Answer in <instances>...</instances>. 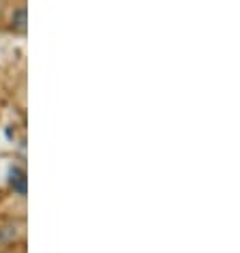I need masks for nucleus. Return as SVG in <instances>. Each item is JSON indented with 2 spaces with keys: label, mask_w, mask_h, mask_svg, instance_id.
I'll return each mask as SVG.
<instances>
[{
  "label": "nucleus",
  "mask_w": 240,
  "mask_h": 253,
  "mask_svg": "<svg viewBox=\"0 0 240 253\" xmlns=\"http://www.w3.org/2000/svg\"><path fill=\"white\" fill-rule=\"evenodd\" d=\"M11 189L13 191H17L20 195H24V191H26V174H24L22 168H13L11 169Z\"/></svg>",
  "instance_id": "obj_1"
}]
</instances>
